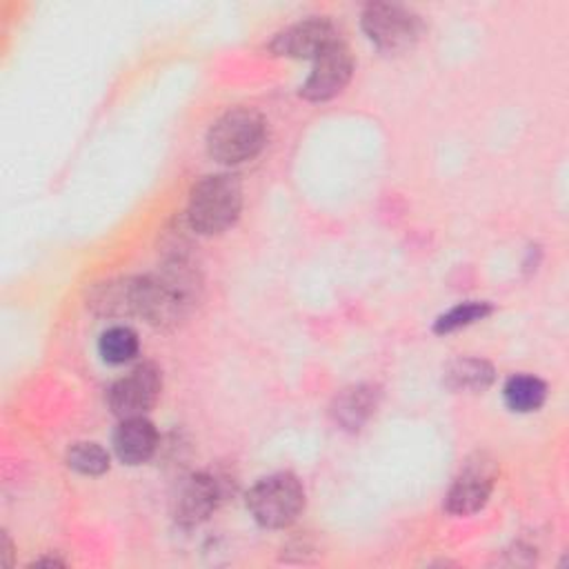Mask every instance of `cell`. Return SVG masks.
I'll return each mask as SVG.
<instances>
[{
  "mask_svg": "<svg viewBox=\"0 0 569 569\" xmlns=\"http://www.w3.org/2000/svg\"><path fill=\"white\" fill-rule=\"evenodd\" d=\"M200 291V273L187 256H169L153 273L138 278V316L156 329H176L196 309Z\"/></svg>",
  "mask_w": 569,
  "mask_h": 569,
  "instance_id": "6da1fadb",
  "label": "cell"
},
{
  "mask_svg": "<svg viewBox=\"0 0 569 569\" xmlns=\"http://www.w3.org/2000/svg\"><path fill=\"white\" fill-rule=\"evenodd\" d=\"M242 207V187L236 176L216 173L200 178L189 196L187 222L191 231L202 236L222 233L229 229Z\"/></svg>",
  "mask_w": 569,
  "mask_h": 569,
  "instance_id": "7a4b0ae2",
  "label": "cell"
},
{
  "mask_svg": "<svg viewBox=\"0 0 569 569\" xmlns=\"http://www.w3.org/2000/svg\"><path fill=\"white\" fill-rule=\"evenodd\" d=\"M267 142L264 118L247 107L222 113L207 133V151L216 162L240 164L260 153Z\"/></svg>",
  "mask_w": 569,
  "mask_h": 569,
  "instance_id": "3957f363",
  "label": "cell"
},
{
  "mask_svg": "<svg viewBox=\"0 0 569 569\" xmlns=\"http://www.w3.org/2000/svg\"><path fill=\"white\" fill-rule=\"evenodd\" d=\"M247 507L262 527L282 529L305 509V489L293 473H271L251 487Z\"/></svg>",
  "mask_w": 569,
  "mask_h": 569,
  "instance_id": "277c9868",
  "label": "cell"
},
{
  "mask_svg": "<svg viewBox=\"0 0 569 569\" xmlns=\"http://www.w3.org/2000/svg\"><path fill=\"white\" fill-rule=\"evenodd\" d=\"M362 29L378 49L398 53L409 49L420 38L422 22L407 7L391 2H371L362 11Z\"/></svg>",
  "mask_w": 569,
  "mask_h": 569,
  "instance_id": "5b68a950",
  "label": "cell"
},
{
  "mask_svg": "<svg viewBox=\"0 0 569 569\" xmlns=\"http://www.w3.org/2000/svg\"><path fill=\"white\" fill-rule=\"evenodd\" d=\"M160 389V369L153 362H142L133 367L124 378L113 382L109 389V407L120 420L144 416L156 405Z\"/></svg>",
  "mask_w": 569,
  "mask_h": 569,
  "instance_id": "8992f818",
  "label": "cell"
},
{
  "mask_svg": "<svg viewBox=\"0 0 569 569\" xmlns=\"http://www.w3.org/2000/svg\"><path fill=\"white\" fill-rule=\"evenodd\" d=\"M351 73H353L351 53L342 40H336L313 60V69L307 82L300 87V96L313 102L329 100L347 87V82L351 80Z\"/></svg>",
  "mask_w": 569,
  "mask_h": 569,
  "instance_id": "52a82bcc",
  "label": "cell"
},
{
  "mask_svg": "<svg viewBox=\"0 0 569 569\" xmlns=\"http://www.w3.org/2000/svg\"><path fill=\"white\" fill-rule=\"evenodd\" d=\"M493 478H496V467L491 460H487L485 456H476L467 460L447 491V498H445L447 511L456 516H467L485 507L493 489Z\"/></svg>",
  "mask_w": 569,
  "mask_h": 569,
  "instance_id": "ba28073f",
  "label": "cell"
},
{
  "mask_svg": "<svg viewBox=\"0 0 569 569\" xmlns=\"http://www.w3.org/2000/svg\"><path fill=\"white\" fill-rule=\"evenodd\" d=\"M338 38L336 27L325 20V18H311L296 22L280 31L269 49L276 56H289V58H305V60H316L329 44H333Z\"/></svg>",
  "mask_w": 569,
  "mask_h": 569,
  "instance_id": "9c48e42d",
  "label": "cell"
},
{
  "mask_svg": "<svg viewBox=\"0 0 569 569\" xmlns=\"http://www.w3.org/2000/svg\"><path fill=\"white\" fill-rule=\"evenodd\" d=\"M224 496L222 482L211 473H193L182 480L173 498V516L180 525H198L216 511Z\"/></svg>",
  "mask_w": 569,
  "mask_h": 569,
  "instance_id": "30bf717a",
  "label": "cell"
},
{
  "mask_svg": "<svg viewBox=\"0 0 569 569\" xmlns=\"http://www.w3.org/2000/svg\"><path fill=\"white\" fill-rule=\"evenodd\" d=\"M158 447V433L156 427L144 418H127L118 425L113 433V449L116 456L124 465H140L147 462Z\"/></svg>",
  "mask_w": 569,
  "mask_h": 569,
  "instance_id": "8fae6325",
  "label": "cell"
},
{
  "mask_svg": "<svg viewBox=\"0 0 569 569\" xmlns=\"http://www.w3.org/2000/svg\"><path fill=\"white\" fill-rule=\"evenodd\" d=\"M138 278H116L91 287L87 305L100 316H131L138 313Z\"/></svg>",
  "mask_w": 569,
  "mask_h": 569,
  "instance_id": "7c38bea8",
  "label": "cell"
},
{
  "mask_svg": "<svg viewBox=\"0 0 569 569\" xmlns=\"http://www.w3.org/2000/svg\"><path fill=\"white\" fill-rule=\"evenodd\" d=\"M378 398L380 393L371 385H356V387L342 389L331 405V416L336 425H340L342 429L356 431L373 416L378 407Z\"/></svg>",
  "mask_w": 569,
  "mask_h": 569,
  "instance_id": "4fadbf2b",
  "label": "cell"
},
{
  "mask_svg": "<svg viewBox=\"0 0 569 569\" xmlns=\"http://www.w3.org/2000/svg\"><path fill=\"white\" fill-rule=\"evenodd\" d=\"M445 382L453 391H485L493 382V367L480 358H460L447 367Z\"/></svg>",
  "mask_w": 569,
  "mask_h": 569,
  "instance_id": "5bb4252c",
  "label": "cell"
},
{
  "mask_svg": "<svg viewBox=\"0 0 569 569\" xmlns=\"http://www.w3.org/2000/svg\"><path fill=\"white\" fill-rule=\"evenodd\" d=\"M502 396L511 411L529 413V411H536L542 407V402L547 398V385L536 376L518 373L505 382Z\"/></svg>",
  "mask_w": 569,
  "mask_h": 569,
  "instance_id": "9a60e30c",
  "label": "cell"
},
{
  "mask_svg": "<svg viewBox=\"0 0 569 569\" xmlns=\"http://www.w3.org/2000/svg\"><path fill=\"white\" fill-rule=\"evenodd\" d=\"M98 351L104 362L122 365L138 353V336L129 327H111L98 340Z\"/></svg>",
  "mask_w": 569,
  "mask_h": 569,
  "instance_id": "2e32d148",
  "label": "cell"
},
{
  "mask_svg": "<svg viewBox=\"0 0 569 569\" xmlns=\"http://www.w3.org/2000/svg\"><path fill=\"white\" fill-rule=\"evenodd\" d=\"M67 465L84 476H100L109 469V453L96 442H76L67 451Z\"/></svg>",
  "mask_w": 569,
  "mask_h": 569,
  "instance_id": "e0dca14e",
  "label": "cell"
},
{
  "mask_svg": "<svg viewBox=\"0 0 569 569\" xmlns=\"http://www.w3.org/2000/svg\"><path fill=\"white\" fill-rule=\"evenodd\" d=\"M489 313H491V305H487V302H462V305H456L453 309H449L447 313H442L436 320L433 331L436 333H449V331H456V329L467 327L471 322H478Z\"/></svg>",
  "mask_w": 569,
  "mask_h": 569,
  "instance_id": "ac0fdd59",
  "label": "cell"
}]
</instances>
